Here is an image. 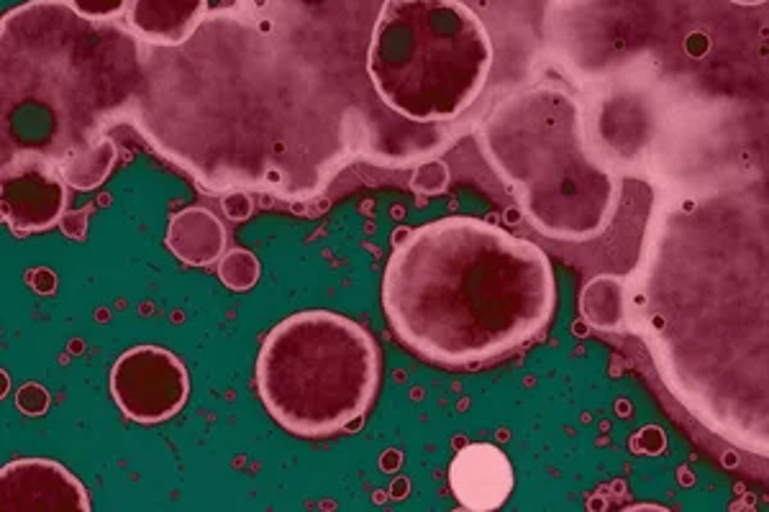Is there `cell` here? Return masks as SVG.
<instances>
[{
  "instance_id": "1",
  "label": "cell",
  "mask_w": 769,
  "mask_h": 512,
  "mask_svg": "<svg viewBox=\"0 0 769 512\" xmlns=\"http://www.w3.org/2000/svg\"><path fill=\"white\" fill-rule=\"evenodd\" d=\"M385 0H236L177 49L70 11L16 85L26 157L65 162L129 123L211 195L306 203L352 164L418 167L454 141L452 123H413L367 72Z\"/></svg>"
},
{
  "instance_id": "2",
  "label": "cell",
  "mask_w": 769,
  "mask_h": 512,
  "mask_svg": "<svg viewBox=\"0 0 769 512\" xmlns=\"http://www.w3.org/2000/svg\"><path fill=\"white\" fill-rule=\"evenodd\" d=\"M636 277L662 382L713 433L769 456V172L664 208Z\"/></svg>"
},
{
  "instance_id": "3",
  "label": "cell",
  "mask_w": 769,
  "mask_h": 512,
  "mask_svg": "<svg viewBox=\"0 0 769 512\" xmlns=\"http://www.w3.org/2000/svg\"><path fill=\"white\" fill-rule=\"evenodd\" d=\"M554 303L544 251L470 216L413 228L382 277L393 333L441 367H472L529 344L546 328Z\"/></svg>"
},
{
  "instance_id": "4",
  "label": "cell",
  "mask_w": 769,
  "mask_h": 512,
  "mask_svg": "<svg viewBox=\"0 0 769 512\" xmlns=\"http://www.w3.org/2000/svg\"><path fill=\"white\" fill-rule=\"evenodd\" d=\"M480 146L536 231L572 244L605 231L618 185L590 146L575 95L559 85L516 90L482 118Z\"/></svg>"
},
{
  "instance_id": "5",
  "label": "cell",
  "mask_w": 769,
  "mask_h": 512,
  "mask_svg": "<svg viewBox=\"0 0 769 512\" xmlns=\"http://www.w3.org/2000/svg\"><path fill=\"white\" fill-rule=\"evenodd\" d=\"M367 72L390 111L413 123H454L493 72V39L462 0H385Z\"/></svg>"
},
{
  "instance_id": "6",
  "label": "cell",
  "mask_w": 769,
  "mask_h": 512,
  "mask_svg": "<svg viewBox=\"0 0 769 512\" xmlns=\"http://www.w3.org/2000/svg\"><path fill=\"white\" fill-rule=\"evenodd\" d=\"M375 338L334 310H303L277 323L257 356V390L293 436L326 438L364 418L380 390Z\"/></svg>"
},
{
  "instance_id": "7",
  "label": "cell",
  "mask_w": 769,
  "mask_h": 512,
  "mask_svg": "<svg viewBox=\"0 0 769 512\" xmlns=\"http://www.w3.org/2000/svg\"><path fill=\"white\" fill-rule=\"evenodd\" d=\"M190 392L188 369L162 346H134L113 361L111 395L126 418L152 425L182 410Z\"/></svg>"
},
{
  "instance_id": "8",
  "label": "cell",
  "mask_w": 769,
  "mask_h": 512,
  "mask_svg": "<svg viewBox=\"0 0 769 512\" xmlns=\"http://www.w3.org/2000/svg\"><path fill=\"white\" fill-rule=\"evenodd\" d=\"M67 182L54 164L39 157L3 162L0 172V216L16 233H39L65 216Z\"/></svg>"
},
{
  "instance_id": "9",
  "label": "cell",
  "mask_w": 769,
  "mask_h": 512,
  "mask_svg": "<svg viewBox=\"0 0 769 512\" xmlns=\"http://www.w3.org/2000/svg\"><path fill=\"white\" fill-rule=\"evenodd\" d=\"M3 512H88L80 479L52 459H16L0 469Z\"/></svg>"
},
{
  "instance_id": "10",
  "label": "cell",
  "mask_w": 769,
  "mask_h": 512,
  "mask_svg": "<svg viewBox=\"0 0 769 512\" xmlns=\"http://www.w3.org/2000/svg\"><path fill=\"white\" fill-rule=\"evenodd\" d=\"M449 487L464 510H498L513 492V466L493 443H470L449 466Z\"/></svg>"
},
{
  "instance_id": "11",
  "label": "cell",
  "mask_w": 769,
  "mask_h": 512,
  "mask_svg": "<svg viewBox=\"0 0 769 512\" xmlns=\"http://www.w3.org/2000/svg\"><path fill=\"white\" fill-rule=\"evenodd\" d=\"M208 18V0H131L126 26L159 49L188 44Z\"/></svg>"
},
{
  "instance_id": "12",
  "label": "cell",
  "mask_w": 769,
  "mask_h": 512,
  "mask_svg": "<svg viewBox=\"0 0 769 512\" xmlns=\"http://www.w3.org/2000/svg\"><path fill=\"white\" fill-rule=\"evenodd\" d=\"M167 249L188 267H208L226 251V228L208 208L190 205L177 210L167 228Z\"/></svg>"
},
{
  "instance_id": "13",
  "label": "cell",
  "mask_w": 769,
  "mask_h": 512,
  "mask_svg": "<svg viewBox=\"0 0 769 512\" xmlns=\"http://www.w3.org/2000/svg\"><path fill=\"white\" fill-rule=\"evenodd\" d=\"M629 287L621 277L600 274L582 290L580 310L582 318L600 331H621L629 320Z\"/></svg>"
},
{
  "instance_id": "14",
  "label": "cell",
  "mask_w": 769,
  "mask_h": 512,
  "mask_svg": "<svg viewBox=\"0 0 769 512\" xmlns=\"http://www.w3.org/2000/svg\"><path fill=\"white\" fill-rule=\"evenodd\" d=\"M118 159V149L113 144L111 136H103V139L93 141L90 146H83V149H77L75 154L65 159V162L59 164V175L72 190H95L103 182L108 180V175L113 172Z\"/></svg>"
},
{
  "instance_id": "15",
  "label": "cell",
  "mask_w": 769,
  "mask_h": 512,
  "mask_svg": "<svg viewBox=\"0 0 769 512\" xmlns=\"http://www.w3.org/2000/svg\"><path fill=\"white\" fill-rule=\"evenodd\" d=\"M259 274H262V264H259L257 254L241 249V246L229 249L218 259V277L234 292L252 290L259 282Z\"/></svg>"
},
{
  "instance_id": "16",
  "label": "cell",
  "mask_w": 769,
  "mask_h": 512,
  "mask_svg": "<svg viewBox=\"0 0 769 512\" xmlns=\"http://www.w3.org/2000/svg\"><path fill=\"white\" fill-rule=\"evenodd\" d=\"M411 185L416 192H423V195H439L449 187V167L439 159H426V162L418 164L413 169Z\"/></svg>"
},
{
  "instance_id": "17",
  "label": "cell",
  "mask_w": 769,
  "mask_h": 512,
  "mask_svg": "<svg viewBox=\"0 0 769 512\" xmlns=\"http://www.w3.org/2000/svg\"><path fill=\"white\" fill-rule=\"evenodd\" d=\"M72 11L90 21H116L129 13L131 0H65Z\"/></svg>"
},
{
  "instance_id": "18",
  "label": "cell",
  "mask_w": 769,
  "mask_h": 512,
  "mask_svg": "<svg viewBox=\"0 0 769 512\" xmlns=\"http://www.w3.org/2000/svg\"><path fill=\"white\" fill-rule=\"evenodd\" d=\"M49 402H52V397H49L47 387H42V384L36 382H26L24 387L16 392V408L26 415H44L49 408Z\"/></svg>"
},
{
  "instance_id": "19",
  "label": "cell",
  "mask_w": 769,
  "mask_h": 512,
  "mask_svg": "<svg viewBox=\"0 0 769 512\" xmlns=\"http://www.w3.org/2000/svg\"><path fill=\"white\" fill-rule=\"evenodd\" d=\"M224 213L231 221H247L254 213V200L247 190H231L224 195Z\"/></svg>"
},
{
  "instance_id": "20",
  "label": "cell",
  "mask_w": 769,
  "mask_h": 512,
  "mask_svg": "<svg viewBox=\"0 0 769 512\" xmlns=\"http://www.w3.org/2000/svg\"><path fill=\"white\" fill-rule=\"evenodd\" d=\"M713 49V39L703 31H690V34L682 36V52H685L687 59H693V62H700V59L708 57V52Z\"/></svg>"
},
{
  "instance_id": "21",
  "label": "cell",
  "mask_w": 769,
  "mask_h": 512,
  "mask_svg": "<svg viewBox=\"0 0 769 512\" xmlns=\"http://www.w3.org/2000/svg\"><path fill=\"white\" fill-rule=\"evenodd\" d=\"M664 433L659 431V428H644V431L636 436L634 441V448L636 451H641V454H659V451H664Z\"/></svg>"
},
{
  "instance_id": "22",
  "label": "cell",
  "mask_w": 769,
  "mask_h": 512,
  "mask_svg": "<svg viewBox=\"0 0 769 512\" xmlns=\"http://www.w3.org/2000/svg\"><path fill=\"white\" fill-rule=\"evenodd\" d=\"M26 280H29V285L36 292H54V287H57V277L49 269H34V272H29Z\"/></svg>"
},
{
  "instance_id": "23",
  "label": "cell",
  "mask_w": 769,
  "mask_h": 512,
  "mask_svg": "<svg viewBox=\"0 0 769 512\" xmlns=\"http://www.w3.org/2000/svg\"><path fill=\"white\" fill-rule=\"evenodd\" d=\"M85 218H88V210H83V213H72V216L65 218V226H62V231H65L67 236H72V239H83L85 236Z\"/></svg>"
},
{
  "instance_id": "24",
  "label": "cell",
  "mask_w": 769,
  "mask_h": 512,
  "mask_svg": "<svg viewBox=\"0 0 769 512\" xmlns=\"http://www.w3.org/2000/svg\"><path fill=\"white\" fill-rule=\"evenodd\" d=\"M680 482L682 484H690V482H693V474H680Z\"/></svg>"
}]
</instances>
